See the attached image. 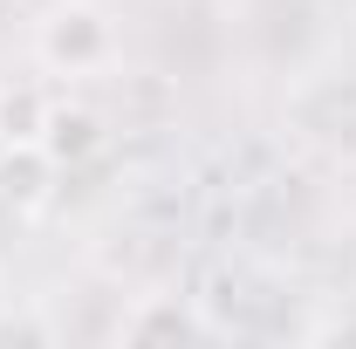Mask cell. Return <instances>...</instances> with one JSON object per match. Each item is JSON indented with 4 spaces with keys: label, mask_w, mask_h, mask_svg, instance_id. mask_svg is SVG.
Instances as JSON below:
<instances>
[{
    "label": "cell",
    "mask_w": 356,
    "mask_h": 349,
    "mask_svg": "<svg viewBox=\"0 0 356 349\" xmlns=\"http://www.w3.org/2000/svg\"><path fill=\"white\" fill-rule=\"evenodd\" d=\"M124 336H131V343H158V336H165V343H185V336H206V329H199L185 308L151 302V308H137V315H124Z\"/></svg>",
    "instance_id": "cell-4"
},
{
    "label": "cell",
    "mask_w": 356,
    "mask_h": 349,
    "mask_svg": "<svg viewBox=\"0 0 356 349\" xmlns=\"http://www.w3.org/2000/svg\"><path fill=\"white\" fill-rule=\"evenodd\" d=\"M42 55L55 69H96L110 55V21L96 7H62V14H48V28H42Z\"/></svg>",
    "instance_id": "cell-1"
},
{
    "label": "cell",
    "mask_w": 356,
    "mask_h": 349,
    "mask_svg": "<svg viewBox=\"0 0 356 349\" xmlns=\"http://www.w3.org/2000/svg\"><path fill=\"white\" fill-rule=\"evenodd\" d=\"M48 165H55V158H48L42 144H14V151L0 158V199H7V206H35L42 185H48Z\"/></svg>",
    "instance_id": "cell-3"
},
{
    "label": "cell",
    "mask_w": 356,
    "mask_h": 349,
    "mask_svg": "<svg viewBox=\"0 0 356 349\" xmlns=\"http://www.w3.org/2000/svg\"><path fill=\"white\" fill-rule=\"evenodd\" d=\"M103 144V124L89 117V110H48L42 124V151L55 158V165H76V158H89Z\"/></svg>",
    "instance_id": "cell-2"
},
{
    "label": "cell",
    "mask_w": 356,
    "mask_h": 349,
    "mask_svg": "<svg viewBox=\"0 0 356 349\" xmlns=\"http://www.w3.org/2000/svg\"><path fill=\"white\" fill-rule=\"evenodd\" d=\"M42 124H48V103L35 89L0 96V137H7V144H42Z\"/></svg>",
    "instance_id": "cell-5"
}]
</instances>
